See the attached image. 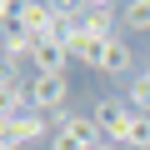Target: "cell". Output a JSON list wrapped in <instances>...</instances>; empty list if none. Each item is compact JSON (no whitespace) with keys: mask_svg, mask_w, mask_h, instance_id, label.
I'll return each instance as SVG.
<instances>
[{"mask_svg":"<svg viewBox=\"0 0 150 150\" xmlns=\"http://www.w3.org/2000/svg\"><path fill=\"white\" fill-rule=\"evenodd\" d=\"M0 150H15V145H0Z\"/></svg>","mask_w":150,"mask_h":150,"instance_id":"4fadbf2b","label":"cell"},{"mask_svg":"<svg viewBox=\"0 0 150 150\" xmlns=\"http://www.w3.org/2000/svg\"><path fill=\"white\" fill-rule=\"evenodd\" d=\"M95 125H100V140H115V145H130V125H135V110L125 105V95H105L90 105Z\"/></svg>","mask_w":150,"mask_h":150,"instance_id":"7a4b0ae2","label":"cell"},{"mask_svg":"<svg viewBox=\"0 0 150 150\" xmlns=\"http://www.w3.org/2000/svg\"><path fill=\"white\" fill-rule=\"evenodd\" d=\"M130 145H135V150H150V115H135V125H130Z\"/></svg>","mask_w":150,"mask_h":150,"instance_id":"9c48e42d","label":"cell"},{"mask_svg":"<svg viewBox=\"0 0 150 150\" xmlns=\"http://www.w3.org/2000/svg\"><path fill=\"white\" fill-rule=\"evenodd\" d=\"M95 150H125V145H115V140H100V145H95Z\"/></svg>","mask_w":150,"mask_h":150,"instance_id":"8fae6325","label":"cell"},{"mask_svg":"<svg viewBox=\"0 0 150 150\" xmlns=\"http://www.w3.org/2000/svg\"><path fill=\"white\" fill-rule=\"evenodd\" d=\"M120 30H150V0H130V5H120Z\"/></svg>","mask_w":150,"mask_h":150,"instance_id":"ba28073f","label":"cell"},{"mask_svg":"<svg viewBox=\"0 0 150 150\" xmlns=\"http://www.w3.org/2000/svg\"><path fill=\"white\" fill-rule=\"evenodd\" d=\"M130 65H135L130 40H125V35H110L105 50H100V75H130Z\"/></svg>","mask_w":150,"mask_h":150,"instance_id":"5b68a950","label":"cell"},{"mask_svg":"<svg viewBox=\"0 0 150 150\" xmlns=\"http://www.w3.org/2000/svg\"><path fill=\"white\" fill-rule=\"evenodd\" d=\"M125 105H130L135 115H150V75H145V70H135L130 80H125Z\"/></svg>","mask_w":150,"mask_h":150,"instance_id":"52a82bcc","label":"cell"},{"mask_svg":"<svg viewBox=\"0 0 150 150\" xmlns=\"http://www.w3.org/2000/svg\"><path fill=\"white\" fill-rule=\"evenodd\" d=\"M145 75H150V55H145Z\"/></svg>","mask_w":150,"mask_h":150,"instance_id":"7c38bea8","label":"cell"},{"mask_svg":"<svg viewBox=\"0 0 150 150\" xmlns=\"http://www.w3.org/2000/svg\"><path fill=\"white\" fill-rule=\"evenodd\" d=\"M15 15H20V5H5V0H0V30H10Z\"/></svg>","mask_w":150,"mask_h":150,"instance_id":"30bf717a","label":"cell"},{"mask_svg":"<svg viewBox=\"0 0 150 150\" xmlns=\"http://www.w3.org/2000/svg\"><path fill=\"white\" fill-rule=\"evenodd\" d=\"M65 100H70V80H65V75H35V70H30V105H35V110L60 115Z\"/></svg>","mask_w":150,"mask_h":150,"instance_id":"277c9868","label":"cell"},{"mask_svg":"<svg viewBox=\"0 0 150 150\" xmlns=\"http://www.w3.org/2000/svg\"><path fill=\"white\" fill-rule=\"evenodd\" d=\"M55 135V120L45 115V110H20L15 120H5V145H15V150H25V145H35V140H50Z\"/></svg>","mask_w":150,"mask_h":150,"instance_id":"3957f363","label":"cell"},{"mask_svg":"<svg viewBox=\"0 0 150 150\" xmlns=\"http://www.w3.org/2000/svg\"><path fill=\"white\" fill-rule=\"evenodd\" d=\"M30 55H35V35H30V30H20V25L0 30V60H5V65H20V60H30Z\"/></svg>","mask_w":150,"mask_h":150,"instance_id":"8992f818","label":"cell"},{"mask_svg":"<svg viewBox=\"0 0 150 150\" xmlns=\"http://www.w3.org/2000/svg\"><path fill=\"white\" fill-rule=\"evenodd\" d=\"M50 120H55L50 150H95V145H100V125H95V115L60 110V115H50Z\"/></svg>","mask_w":150,"mask_h":150,"instance_id":"6da1fadb","label":"cell"}]
</instances>
